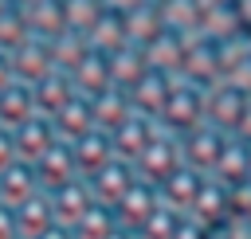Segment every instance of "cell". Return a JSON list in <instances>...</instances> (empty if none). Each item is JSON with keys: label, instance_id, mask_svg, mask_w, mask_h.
I'll use <instances>...</instances> for the list:
<instances>
[{"label": "cell", "instance_id": "8992f818", "mask_svg": "<svg viewBox=\"0 0 251 239\" xmlns=\"http://www.w3.org/2000/svg\"><path fill=\"white\" fill-rule=\"evenodd\" d=\"M39 239H71V231H63V227H51L47 235H39Z\"/></svg>", "mask_w": 251, "mask_h": 239}, {"label": "cell", "instance_id": "5b68a950", "mask_svg": "<svg viewBox=\"0 0 251 239\" xmlns=\"http://www.w3.org/2000/svg\"><path fill=\"white\" fill-rule=\"evenodd\" d=\"M0 239H20V227H16L12 208H0Z\"/></svg>", "mask_w": 251, "mask_h": 239}, {"label": "cell", "instance_id": "277c9868", "mask_svg": "<svg viewBox=\"0 0 251 239\" xmlns=\"http://www.w3.org/2000/svg\"><path fill=\"white\" fill-rule=\"evenodd\" d=\"M12 165H20V157H16V141H12V129H0V172L12 168Z\"/></svg>", "mask_w": 251, "mask_h": 239}, {"label": "cell", "instance_id": "7a4b0ae2", "mask_svg": "<svg viewBox=\"0 0 251 239\" xmlns=\"http://www.w3.org/2000/svg\"><path fill=\"white\" fill-rule=\"evenodd\" d=\"M12 215H16V227H20V239H39V235H47L55 227V212H51L47 192H35L20 208H12Z\"/></svg>", "mask_w": 251, "mask_h": 239}, {"label": "cell", "instance_id": "6da1fadb", "mask_svg": "<svg viewBox=\"0 0 251 239\" xmlns=\"http://www.w3.org/2000/svg\"><path fill=\"white\" fill-rule=\"evenodd\" d=\"M98 200H94V192H90V184L78 176V180H71V184H63L59 192H51V212H55V227H63V231H75V223L94 208Z\"/></svg>", "mask_w": 251, "mask_h": 239}, {"label": "cell", "instance_id": "3957f363", "mask_svg": "<svg viewBox=\"0 0 251 239\" xmlns=\"http://www.w3.org/2000/svg\"><path fill=\"white\" fill-rule=\"evenodd\" d=\"M35 192H39V184H35L31 165H12V168L0 172V208H20Z\"/></svg>", "mask_w": 251, "mask_h": 239}]
</instances>
